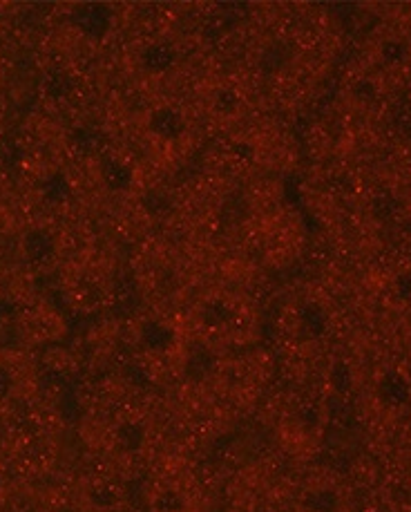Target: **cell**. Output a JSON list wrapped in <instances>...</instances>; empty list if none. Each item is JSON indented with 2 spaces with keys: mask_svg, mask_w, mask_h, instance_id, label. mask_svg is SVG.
<instances>
[{
  "mask_svg": "<svg viewBox=\"0 0 411 512\" xmlns=\"http://www.w3.org/2000/svg\"><path fill=\"white\" fill-rule=\"evenodd\" d=\"M72 21L79 27V32L88 36V39H103L112 27V12L108 5H81L74 12Z\"/></svg>",
  "mask_w": 411,
  "mask_h": 512,
  "instance_id": "cell-1",
  "label": "cell"
},
{
  "mask_svg": "<svg viewBox=\"0 0 411 512\" xmlns=\"http://www.w3.org/2000/svg\"><path fill=\"white\" fill-rule=\"evenodd\" d=\"M148 128L152 135L159 139L177 141L181 135H184L186 123H184V117L179 115V110L170 108V106H161V108H155L150 112Z\"/></svg>",
  "mask_w": 411,
  "mask_h": 512,
  "instance_id": "cell-2",
  "label": "cell"
},
{
  "mask_svg": "<svg viewBox=\"0 0 411 512\" xmlns=\"http://www.w3.org/2000/svg\"><path fill=\"white\" fill-rule=\"evenodd\" d=\"M56 244L54 237L47 233L45 229H34L30 233H25L23 237V255L34 264H43L54 255Z\"/></svg>",
  "mask_w": 411,
  "mask_h": 512,
  "instance_id": "cell-3",
  "label": "cell"
},
{
  "mask_svg": "<svg viewBox=\"0 0 411 512\" xmlns=\"http://www.w3.org/2000/svg\"><path fill=\"white\" fill-rule=\"evenodd\" d=\"M101 177H103V184L108 186L110 191H126V188H130L132 179H135L132 168L126 164V161L114 159V157L101 161Z\"/></svg>",
  "mask_w": 411,
  "mask_h": 512,
  "instance_id": "cell-4",
  "label": "cell"
},
{
  "mask_svg": "<svg viewBox=\"0 0 411 512\" xmlns=\"http://www.w3.org/2000/svg\"><path fill=\"white\" fill-rule=\"evenodd\" d=\"M72 146L85 157H97L105 146V137L99 128L81 126L72 132Z\"/></svg>",
  "mask_w": 411,
  "mask_h": 512,
  "instance_id": "cell-5",
  "label": "cell"
},
{
  "mask_svg": "<svg viewBox=\"0 0 411 512\" xmlns=\"http://www.w3.org/2000/svg\"><path fill=\"white\" fill-rule=\"evenodd\" d=\"M175 65V50L166 43H155L143 52V68L152 74H164Z\"/></svg>",
  "mask_w": 411,
  "mask_h": 512,
  "instance_id": "cell-6",
  "label": "cell"
},
{
  "mask_svg": "<svg viewBox=\"0 0 411 512\" xmlns=\"http://www.w3.org/2000/svg\"><path fill=\"white\" fill-rule=\"evenodd\" d=\"M43 90L50 99H65L74 90V79L68 70H52L43 81Z\"/></svg>",
  "mask_w": 411,
  "mask_h": 512,
  "instance_id": "cell-7",
  "label": "cell"
},
{
  "mask_svg": "<svg viewBox=\"0 0 411 512\" xmlns=\"http://www.w3.org/2000/svg\"><path fill=\"white\" fill-rule=\"evenodd\" d=\"M199 316H202L206 327H222L233 318V309L231 305H226L224 300H208L206 305L199 309Z\"/></svg>",
  "mask_w": 411,
  "mask_h": 512,
  "instance_id": "cell-8",
  "label": "cell"
},
{
  "mask_svg": "<svg viewBox=\"0 0 411 512\" xmlns=\"http://www.w3.org/2000/svg\"><path fill=\"white\" fill-rule=\"evenodd\" d=\"M72 195V186L63 173H54L43 182V197L52 204H61Z\"/></svg>",
  "mask_w": 411,
  "mask_h": 512,
  "instance_id": "cell-9",
  "label": "cell"
},
{
  "mask_svg": "<svg viewBox=\"0 0 411 512\" xmlns=\"http://www.w3.org/2000/svg\"><path fill=\"white\" fill-rule=\"evenodd\" d=\"M240 101H242L240 94H237L235 90L222 88V90H217V94H215L213 108L219 112V115L231 117V115H235L237 110H240Z\"/></svg>",
  "mask_w": 411,
  "mask_h": 512,
  "instance_id": "cell-10",
  "label": "cell"
},
{
  "mask_svg": "<svg viewBox=\"0 0 411 512\" xmlns=\"http://www.w3.org/2000/svg\"><path fill=\"white\" fill-rule=\"evenodd\" d=\"M141 204H143V208H146L148 215H164L168 208H170V199L164 193L150 191V193L143 195Z\"/></svg>",
  "mask_w": 411,
  "mask_h": 512,
  "instance_id": "cell-11",
  "label": "cell"
},
{
  "mask_svg": "<svg viewBox=\"0 0 411 512\" xmlns=\"http://www.w3.org/2000/svg\"><path fill=\"white\" fill-rule=\"evenodd\" d=\"M9 387H12V381H9L5 369H0V396H5L9 392Z\"/></svg>",
  "mask_w": 411,
  "mask_h": 512,
  "instance_id": "cell-12",
  "label": "cell"
},
{
  "mask_svg": "<svg viewBox=\"0 0 411 512\" xmlns=\"http://www.w3.org/2000/svg\"><path fill=\"white\" fill-rule=\"evenodd\" d=\"M14 314H16L14 302H9V300L0 302V316H14Z\"/></svg>",
  "mask_w": 411,
  "mask_h": 512,
  "instance_id": "cell-13",
  "label": "cell"
}]
</instances>
